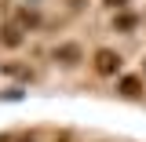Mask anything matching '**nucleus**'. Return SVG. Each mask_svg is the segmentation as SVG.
<instances>
[{
    "mask_svg": "<svg viewBox=\"0 0 146 142\" xmlns=\"http://www.w3.org/2000/svg\"><path fill=\"white\" fill-rule=\"evenodd\" d=\"M117 66H121V58H117L113 51H99V55H95V69H99V73L110 77V73H117Z\"/></svg>",
    "mask_w": 146,
    "mask_h": 142,
    "instance_id": "nucleus-1",
    "label": "nucleus"
},
{
    "mask_svg": "<svg viewBox=\"0 0 146 142\" xmlns=\"http://www.w3.org/2000/svg\"><path fill=\"white\" fill-rule=\"evenodd\" d=\"M139 88H143V84H139L135 77H124V80H121V91H124V95H139Z\"/></svg>",
    "mask_w": 146,
    "mask_h": 142,
    "instance_id": "nucleus-2",
    "label": "nucleus"
},
{
    "mask_svg": "<svg viewBox=\"0 0 146 142\" xmlns=\"http://www.w3.org/2000/svg\"><path fill=\"white\" fill-rule=\"evenodd\" d=\"M77 48H58V51H55V58H66V62H73V58H77Z\"/></svg>",
    "mask_w": 146,
    "mask_h": 142,
    "instance_id": "nucleus-3",
    "label": "nucleus"
},
{
    "mask_svg": "<svg viewBox=\"0 0 146 142\" xmlns=\"http://www.w3.org/2000/svg\"><path fill=\"white\" fill-rule=\"evenodd\" d=\"M131 26H135V18H131V15H121V18H117V29H131Z\"/></svg>",
    "mask_w": 146,
    "mask_h": 142,
    "instance_id": "nucleus-4",
    "label": "nucleus"
},
{
    "mask_svg": "<svg viewBox=\"0 0 146 142\" xmlns=\"http://www.w3.org/2000/svg\"><path fill=\"white\" fill-rule=\"evenodd\" d=\"M110 4H113V7H121V4H124V0H110Z\"/></svg>",
    "mask_w": 146,
    "mask_h": 142,
    "instance_id": "nucleus-5",
    "label": "nucleus"
}]
</instances>
